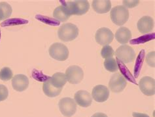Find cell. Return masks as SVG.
Returning a JSON list of instances; mask_svg holds the SVG:
<instances>
[{
  "label": "cell",
  "mask_w": 155,
  "mask_h": 117,
  "mask_svg": "<svg viewBox=\"0 0 155 117\" xmlns=\"http://www.w3.org/2000/svg\"><path fill=\"white\" fill-rule=\"evenodd\" d=\"M92 7L97 13H107L111 9V2L109 0H94Z\"/></svg>",
  "instance_id": "15"
},
{
  "label": "cell",
  "mask_w": 155,
  "mask_h": 117,
  "mask_svg": "<svg viewBox=\"0 0 155 117\" xmlns=\"http://www.w3.org/2000/svg\"><path fill=\"white\" fill-rule=\"evenodd\" d=\"M50 82L52 85L58 89H62L67 82L66 74L62 72H56L50 78Z\"/></svg>",
  "instance_id": "18"
},
{
  "label": "cell",
  "mask_w": 155,
  "mask_h": 117,
  "mask_svg": "<svg viewBox=\"0 0 155 117\" xmlns=\"http://www.w3.org/2000/svg\"><path fill=\"white\" fill-rule=\"evenodd\" d=\"M115 38L121 44L127 43L132 38L131 31L126 27H120L116 32Z\"/></svg>",
  "instance_id": "16"
},
{
  "label": "cell",
  "mask_w": 155,
  "mask_h": 117,
  "mask_svg": "<svg viewBox=\"0 0 155 117\" xmlns=\"http://www.w3.org/2000/svg\"><path fill=\"white\" fill-rule=\"evenodd\" d=\"M114 38L113 32L107 28H101L97 30L95 39L96 42L101 46H107L111 43Z\"/></svg>",
  "instance_id": "9"
},
{
  "label": "cell",
  "mask_w": 155,
  "mask_h": 117,
  "mask_svg": "<svg viewBox=\"0 0 155 117\" xmlns=\"http://www.w3.org/2000/svg\"><path fill=\"white\" fill-rule=\"evenodd\" d=\"M74 101L76 104L82 107H88L91 105L92 98L89 92L85 90L77 91L74 96Z\"/></svg>",
  "instance_id": "12"
},
{
  "label": "cell",
  "mask_w": 155,
  "mask_h": 117,
  "mask_svg": "<svg viewBox=\"0 0 155 117\" xmlns=\"http://www.w3.org/2000/svg\"><path fill=\"white\" fill-rule=\"evenodd\" d=\"M114 55H115L117 59L124 64L133 62L136 58L135 51L132 47L128 45L119 46Z\"/></svg>",
  "instance_id": "5"
},
{
  "label": "cell",
  "mask_w": 155,
  "mask_h": 117,
  "mask_svg": "<svg viewBox=\"0 0 155 117\" xmlns=\"http://www.w3.org/2000/svg\"><path fill=\"white\" fill-rule=\"evenodd\" d=\"M13 12L11 6L6 2L0 3V21L11 17Z\"/></svg>",
  "instance_id": "20"
},
{
  "label": "cell",
  "mask_w": 155,
  "mask_h": 117,
  "mask_svg": "<svg viewBox=\"0 0 155 117\" xmlns=\"http://www.w3.org/2000/svg\"><path fill=\"white\" fill-rule=\"evenodd\" d=\"M67 81L71 84H79L84 78V72L82 68L77 65L68 67L66 71Z\"/></svg>",
  "instance_id": "7"
},
{
  "label": "cell",
  "mask_w": 155,
  "mask_h": 117,
  "mask_svg": "<svg viewBox=\"0 0 155 117\" xmlns=\"http://www.w3.org/2000/svg\"><path fill=\"white\" fill-rule=\"evenodd\" d=\"M48 53L51 57L59 61H64L69 57L68 48L63 43H54L50 46Z\"/></svg>",
  "instance_id": "4"
},
{
  "label": "cell",
  "mask_w": 155,
  "mask_h": 117,
  "mask_svg": "<svg viewBox=\"0 0 155 117\" xmlns=\"http://www.w3.org/2000/svg\"><path fill=\"white\" fill-rule=\"evenodd\" d=\"M104 67L106 70L111 72H115L119 70V67H118L117 60L113 57L105 60Z\"/></svg>",
  "instance_id": "21"
},
{
  "label": "cell",
  "mask_w": 155,
  "mask_h": 117,
  "mask_svg": "<svg viewBox=\"0 0 155 117\" xmlns=\"http://www.w3.org/2000/svg\"><path fill=\"white\" fill-rule=\"evenodd\" d=\"M13 73L9 67H4L0 71V79L3 81H8L13 78Z\"/></svg>",
  "instance_id": "25"
},
{
  "label": "cell",
  "mask_w": 155,
  "mask_h": 117,
  "mask_svg": "<svg viewBox=\"0 0 155 117\" xmlns=\"http://www.w3.org/2000/svg\"><path fill=\"white\" fill-rule=\"evenodd\" d=\"M33 77L36 79L37 80L40 82H45L46 81L47 79H48L50 78V76H47L45 75H44L43 73H41V72L37 71L35 69L33 71Z\"/></svg>",
  "instance_id": "28"
},
{
  "label": "cell",
  "mask_w": 155,
  "mask_h": 117,
  "mask_svg": "<svg viewBox=\"0 0 155 117\" xmlns=\"http://www.w3.org/2000/svg\"><path fill=\"white\" fill-rule=\"evenodd\" d=\"M28 21L24 20L22 19H11L6 20L4 22H2L1 26H15L19 25H24V24H27Z\"/></svg>",
  "instance_id": "22"
},
{
  "label": "cell",
  "mask_w": 155,
  "mask_h": 117,
  "mask_svg": "<svg viewBox=\"0 0 155 117\" xmlns=\"http://www.w3.org/2000/svg\"><path fill=\"white\" fill-rule=\"evenodd\" d=\"M62 3L66 6L71 16L73 15H83L86 14L90 8L89 3L87 0L63 2Z\"/></svg>",
  "instance_id": "2"
},
{
  "label": "cell",
  "mask_w": 155,
  "mask_h": 117,
  "mask_svg": "<svg viewBox=\"0 0 155 117\" xmlns=\"http://www.w3.org/2000/svg\"><path fill=\"white\" fill-rule=\"evenodd\" d=\"M0 40H1V30H0Z\"/></svg>",
  "instance_id": "35"
},
{
  "label": "cell",
  "mask_w": 155,
  "mask_h": 117,
  "mask_svg": "<svg viewBox=\"0 0 155 117\" xmlns=\"http://www.w3.org/2000/svg\"><path fill=\"white\" fill-rule=\"evenodd\" d=\"M8 95H9V91L7 88L3 84H0V102L5 100L8 98Z\"/></svg>",
  "instance_id": "31"
},
{
  "label": "cell",
  "mask_w": 155,
  "mask_h": 117,
  "mask_svg": "<svg viewBox=\"0 0 155 117\" xmlns=\"http://www.w3.org/2000/svg\"><path fill=\"white\" fill-rule=\"evenodd\" d=\"M50 78L43 82V90L44 94L47 97H49V98H55V97L58 96L60 94L62 89H58L53 86L51 84Z\"/></svg>",
  "instance_id": "19"
},
{
  "label": "cell",
  "mask_w": 155,
  "mask_h": 117,
  "mask_svg": "<svg viewBox=\"0 0 155 117\" xmlns=\"http://www.w3.org/2000/svg\"><path fill=\"white\" fill-rule=\"evenodd\" d=\"M109 97V89L104 85H97L93 88L92 98L96 102L103 103L107 101Z\"/></svg>",
  "instance_id": "11"
},
{
  "label": "cell",
  "mask_w": 155,
  "mask_h": 117,
  "mask_svg": "<svg viewBox=\"0 0 155 117\" xmlns=\"http://www.w3.org/2000/svg\"><path fill=\"white\" fill-rule=\"evenodd\" d=\"M59 109L64 116L71 117L75 115L77 111V104L75 101L70 98L61 99L58 103Z\"/></svg>",
  "instance_id": "6"
},
{
  "label": "cell",
  "mask_w": 155,
  "mask_h": 117,
  "mask_svg": "<svg viewBox=\"0 0 155 117\" xmlns=\"http://www.w3.org/2000/svg\"><path fill=\"white\" fill-rule=\"evenodd\" d=\"M116 60H117V64H118V67H119V68H120V71L122 72V73L125 76L126 79L128 80L130 82H132L133 83H136L135 82H134V78H132V74L130 73V72L128 70V68L124 66V63H122L121 61H120V60L117 59Z\"/></svg>",
  "instance_id": "24"
},
{
  "label": "cell",
  "mask_w": 155,
  "mask_h": 117,
  "mask_svg": "<svg viewBox=\"0 0 155 117\" xmlns=\"http://www.w3.org/2000/svg\"><path fill=\"white\" fill-rule=\"evenodd\" d=\"M115 54V51H114L113 47L109 45L105 46L103 47L101 51V55L104 59H109L113 57V56Z\"/></svg>",
  "instance_id": "27"
},
{
  "label": "cell",
  "mask_w": 155,
  "mask_h": 117,
  "mask_svg": "<svg viewBox=\"0 0 155 117\" xmlns=\"http://www.w3.org/2000/svg\"><path fill=\"white\" fill-rule=\"evenodd\" d=\"M53 17L58 21L66 22L70 18L71 15H69L66 6L62 3V5L56 7L54 9V13H53Z\"/></svg>",
  "instance_id": "17"
},
{
  "label": "cell",
  "mask_w": 155,
  "mask_h": 117,
  "mask_svg": "<svg viewBox=\"0 0 155 117\" xmlns=\"http://www.w3.org/2000/svg\"><path fill=\"white\" fill-rule=\"evenodd\" d=\"M111 19L116 25H123L129 19V11L123 5H117L111 11Z\"/></svg>",
  "instance_id": "3"
},
{
  "label": "cell",
  "mask_w": 155,
  "mask_h": 117,
  "mask_svg": "<svg viewBox=\"0 0 155 117\" xmlns=\"http://www.w3.org/2000/svg\"><path fill=\"white\" fill-rule=\"evenodd\" d=\"M154 57H155V52L154 51L150 52V53H149L147 55L146 58H145V61L149 66L151 67H155Z\"/></svg>",
  "instance_id": "29"
},
{
  "label": "cell",
  "mask_w": 155,
  "mask_h": 117,
  "mask_svg": "<svg viewBox=\"0 0 155 117\" xmlns=\"http://www.w3.org/2000/svg\"><path fill=\"white\" fill-rule=\"evenodd\" d=\"M138 86L140 90L147 96H153L155 93L154 79L150 76H144L139 82Z\"/></svg>",
  "instance_id": "10"
},
{
  "label": "cell",
  "mask_w": 155,
  "mask_h": 117,
  "mask_svg": "<svg viewBox=\"0 0 155 117\" xmlns=\"http://www.w3.org/2000/svg\"><path fill=\"white\" fill-rule=\"evenodd\" d=\"M127 85V80L120 73L112 75L109 82V87L111 91L120 93L124 90Z\"/></svg>",
  "instance_id": "8"
},
{
  "label": "cell",
  "mask_w": 155,
  "mask_h": 117,
  "mask_svg": "<svg viewBox=\"0 0 155 117\" xmlns=\"http://www.w3.org/2000/svg\"><path fill=\"white\" fill-rule=\"evenodd\" d=\"M36 19L39 20V21H41L42 22L45 24H47V25H52V26H57L59 25L60 22L59 21H57V20L54 19H51L47 17H45V16H41V15H36L35 16Z\"/></svg>",
  "instance_id": "26"
},
{
  "label": "cell",
  "mask_w": 155,
  "mask_h": 117,
  "mask_svg": "<svg viewBox=\"0 0 155 117\" xmlns=\"http://www.w3.org/2000/svg\"><path fill=\"white\" fill-rule=\"evenodd\" d=\"M29 86V79L26 75L17 74L12 79V86L17 91H24Z\"/></svg>",
  "instance_id": "13"
},
{
  "label": "cell",
  "mask_w": 155,
  "mask_h": 117,
  "mask_svg": "<svg viewBox=\"0 0 155 117\" xmlns=\"http://www.w3.org/2000/svg\"><path fill=\"white\" fill-rule=\"evenodd\" d=\"M122 3L124 5L123 6L126 8H134L140 3V1L139 0H134V1H126V0H124L122 2Z\"/></svg>",
  "instance_id": "32"
},
{
  "label": "cell",
  "mask_w": 155,
  "mask_h": 117,
  "mask_svg": "<svg viewBox=\"0 0 155 117\" xmlns=\"http://www.w3.org/2000/svg\"><path fill=\"white\" fill-rule=\"evenodd\" d=\"M91 117H108L107 115L102 112H96V113L94 114Z\"/></svg>",
  "instance_id": "34"
},
{
  "label": "cell",
  "mask_w": 155,
  "mask_h": 117,
  "mask_svg": "<svg viewBox=\"0 0 155 117\" xmlns=\"http://www.w3.org/2000/svg\"><path fill=\"white\" fill-rule=\"evenodd\" d=\"M79 35V29L72 23H66L61 26L58 31V36L63 42H70L77 38Z\"/></svg>",
  "instance_id": "1"
},
{
  "label": "cell",
  "mask_w": 155,
  "mask_h": 117,
  "mask_svg": "<svg viewBox=\"0 0 155 117\" xmlns=\"http://www.w3.org/2000/svg\"><path fill=\"white\" fill-rule=\"evenodd\" d=\"M137 29L142 34H148L154 26V21L149 16H144L139 20L137 24Z\"/></svg>",
  "instance_id": "14"
},
{
  "label": "cell",
  "mask_w": 155,
  "mask_h": 117,
  "mask_svg": "<svg viewBox=\"0 0 155 117\" xmlns=\"http://www.w3.org/2000/svg\"><path fill=\"white\" fill-rule=\"evenodd\" d=\"M151 39H154V38H152V35L150 34V35H147V36H142V37H140L138 38L136 40H132L130 43L132 44H139V43H145L147 41H149Z\"/></svg>",
  "instance_id": "30"
},
{
  "label": "cell",
  "mask_w": 155,
  "mask_h": 117,
  "mask_svg": "<svg viewBox=\"0 0 155 117\" xmlns=\"http://www.w3.org/2000/svg\"><path fill=\"white\" fill-rule=\"evenodd\" d=\"M132 115L134 117H150L147 115L143 114V113H140V112H133Z\"/></svg>",
  "instance_id": "33"
},
{
  "label": "cell",
  "mask_w": 155,
  "mask_h": 117,
  "mask_svg": "<svg viewBox=\"0 0 155 117\" xmlns=\"http://www.w3.org/2000/svg\"><path fill=\"white\" fill-rule=\"evenodd\" d=\"M144 56H145V51L142 50L141 51H140V54H139V56L137 59V62L136 63V66H135V68H134V75H135L136 77H137L139 76V74H140V69L142 67L143 62Z\"/></svg>",
  "instance_id": "23"
}]
</instances>
